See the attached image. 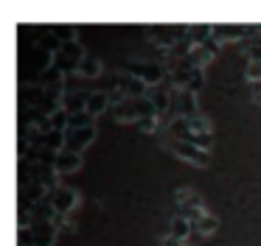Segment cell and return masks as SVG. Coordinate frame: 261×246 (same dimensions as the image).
<instances>
[{
  "label": "cell",
  "mask_w": 261,
  "mask_h": 246,
  "mask_svg": "<svg viewBox=\"0 0 261 246\" xmlns=\"http://www.w3.org/2000/svg\"><path fill=\"white\" fill-rule=\"evenodd\" d=\"M113 117L121 123H138L143 117H158V112L149 98H124L121 104H113Z\"/></svg>",
  "instance_id": "obj_1"
},
{
  "label": "cell",
  "mask_w": 261,
  "mask_h": 246,
  "mask_svg": "<svg viewBox=\"0 0 261 246\" xmlns=\"http://www.w3.org/2000/svg\"><path fill=\"white\" fill-rule=\"evenodd\" d=\"M85 56H87L85 48H82L76 39H73V42H62V48H59L57 56H54V67H57L62 76H76Z\"/></svg>",
  "instance_id": "obj_2"
},
{
  "label": "cell",
  "mask_w": 261,
  "mask_h": 246,
  "mask_svg": "<svg viewBox=\"0 0 261 246\" xmlns=\"http://www.w3.org/2000/svg\"><path fill=\"white\" fill-rule=\"evenodd\" d=\"M174 201L180 204V216H186L191 224H197L199 218L205 216V204H202V199H199L197 190H191V188H180V190L174 193Z\"/></svg>",
  "instance_id": "obj_3"
},
{
  "label": "cell",
  "mask_w": 261,
  "mask_h": 246,
  "mask_svg": "<svg viewBox=\"0 0 261 246\" xmlns=\"http://www.w3.org/2000/svg\"><path fill=\"white\" fill-rule=\"evenodd\" d=\"M199 115V106H197V93H191V89H174L171 93V112L169 117L174 120V117H197Z\"/></svg>",
  "instance_id": "obj_4"
},
{
  "label": "cell",
  "mask_w": 261,
  "mask_h": 246,
  "mask_svg": "<svg viewBox=\"0 0 261 246\" xmlns=\"http://www.w3.org/2000/svg\"><path fill=\"white\" fill-rule=\"evenodd\" d=\"M126 73L138 76L141 81H146L149 87H158V84H163V78H169V70H166L163 65H158V62H129V65H126Z\"/></svg>",
  "instance_id": "obj_5"
},
{
  "label": "cell",
  "mask_w": 261,
  "mask_h": 246,
  "mask_svg": "<svg viewBox=\"0 0 261 246\" xmlns=\"http://www.w3.org/2000/svg\"><path fill=\"white\" fill-rule=\"evenodd\" d=\"M171 93H174V87L171 84H158V87H149L146 98L154 104V112H158V117H166V120L171 123L169 112H171Z\"/></svg>",
  "instance_id": "obj_6"
},
{
  "label": "cell",
  "mask_w": 261,
  "mask_h": 246,
  "mask_svg": "<svg viewBox=\"0 0 261 246\" xmlns=\"http://www.w3.org/2000/svg\"><path fill=\"white\" fill-rule=\"evenodd\" d=\"M169 148L174 151L180 160H186V162H191V165H208L211 162V154L208 151H202L199 145H194V143H180V140H169Z\"/></svg>",
  "instance_id": "obj_7"
},
{
  "label": "cell",
  "mask_w": 261,
  "mask_h": 246,
  "mask_svg": "<svg viewBox=\"0 0 261 246\" xmlns=\"http://www.w3.org/2000/svg\"><path fill=\"white\" fill-rule=\"evenodd\" d=\"M93 137H96V123H93V126H85V129H68V132H65V148L73 151V154H82V151L93 143Z\"/></svg>",
  "instance_id": "obj_8"
},
{
  "label": "cell",
  "mask_w": 261,
  "mask_h": 246,
  "mask_svg": "<svg viewBox=\"0 0 261 246\" xmlns=\"http://www.w3.org/2000/svg\"><path fill=\"white\" fill-rule=\"evenodd\" d=\"M51 204H54V210L59 212V216H68L70 210L76 207V201H79V190L76 188H65V184H59L57 190H54L51 196Z\"/></svg>",
  "instance_id": "obj_9"
},
{
  "label": "cell",
  "mask_w": 261,
  "mask_h": 246,
  "mask_svg": "<svg viewBox=\"0 0 261 246\" xmlns=\"http://www.w3.org/2000/svg\"><path fill=\"white\" fill-rule=\"evenodd\" d=\"M115 89H121L126 98H146L149 84L141 81L138 76H132V73H121V76L115 78Z\"/></svg>",
  "instance_id": "obj_10"
},
{
  "label": "cell",
  "mask_w": 261,
  "mask_h": 246,
  "mask_svg": "<svg viewBox=\"0 0 261 246\" xmlns=\"http://www.w3.org/2000/svg\"><path fill=\"white\" fill-rule=\"evenodd\" d=\"M54 171L62 176V173H73V171H79L82 168V154H73V151H68V148H62V151H57L54 154Z\"/></svg>",
  "instance_id": "obj_11"
},
{
  "label": "cell",
  "mask_w": 261,
  "mask_h": 246,
  "mask_svg": "<svg viewBox=\"0 0 261 246\" xmlns=\"http://www.w3.org/2000/svg\"><path fill=\"white\" fill-rule=\"evenodd\" d=\"M110 109V93H104V89H96V93H87V112H90L93 117L101 115V112Z\"/></svg>",
  "instance_id": "obj_12"
},
{
  "label": "cell",
  "mask_w": 261,
  "mask_h": 246,
  "mask_svg": "<svg viewBox=\"0 0 261 246\" xmlns=\"http://www.w3.org/2000/svg\"><path fill=\"white\" fill-rule=\"evenodd\" d=\"M34 240H37V246H54L57 243V227H54V221L34 224Z\"/></svg>",
  "instance_id": "obj_13"
},
{
  "label": "cell",
  "mask_w": 261,
  "mask_h": 246,
  "mask_svg": "<svg viewBox=\"0 0 261 246\" xmlns=\"http://www.w3.org/2000/svg\"><path fill=\"white\" fill-rule=\"evenodd\" d=\"M244 34H247L244 22H236V25H214V39H219V42H230V39H239Z\"/></svg>",
  "instance_id": "obj_14"
},
{
  "label": "cell",
  "mask_w": 261,
  "mask_h": 246,
  "mask_svg": "<svg viewBox=\"0 0 261 246\" xmlns=\"http://www.w3.org/2000/svg\"><path fill=\"white\" fill-rule=\"evenodd\" d=\"M211 59H214V53H211L205 45H194L191 53L186 56V65H188V67H197V70H202V67L208 65Z\"/></svg>",
  "instance_id": "obj_15"
},
{
  "label": "cell",
  "mask_w": 261,
  "mask_h": 246,
  "mask_svg": "<svg viewBox=\"0 0 261 246\" xmlns=\"http://www.w3.org/2000/svg\"><path fill=\"white\" fill-rule=\"evenodd\" d=\"M76 76H79V78H90V81H93V78H98V76H101V59H98V56H85Z\"/></svg>",
  "instance_id": "obj_16"
},
{
  "label": "cell",
  "mask_w": 261,
  "mask_h": 246,
  "mask_svg": "<svg viewBox=\"0 0 261 246\" xmlns=\"http://www.w3.org/2000/svg\"><path fill=\"white\" fill-rule=\"evenodd\" d=\"M169 235H174V238L186 240L188 235H194V224L188 221L186 216H180V212H177V216L171 218V232H169Z\"/></svg>",
  "instance_id": "obj_17"
},
{
  "label": "cell",
  "mask_w": 261,
  "mask_h": 246,
  "mask_svg": "<svg viewBox=\"0 0 261 246\" xmlns=\"http://www.w3.org/2000/svg\"><path fill=\"white\" fill-rule=\"evenodd\" d=\"M216 229H219V221H216V216H211V212H205V216L194 224V232H199V235H211V232H216Z\"/></svg>",
  "instance_id": "obj_18"
},
{
  "label": "cell",
  "mask_w": 261,
  "mask_h": 246,
  "mask_svg": "<svg viewBox=\"0 0 261 246\" xmlns=\"http://www.w3.org/2000/svg\"><path fill=\"white\" fill-rule=\"evenodd\" d=\"M188 129H191L194 134H214V126H211V120L205 115L188 117Z\"/></svg>",
  "instance_id": "obj_19"
},
{
  "label": "cell",
  "mask_w": 261,
  "mask_h": 246,
  "mask_svg": "<svg viewBox=\"0 0 261 246\" xmlns=\"http://www.w3.org/2000/svg\"><path fill=\"white\" fill-rule=\"evenodd\" d=\"M85 126H93V115H90V112H79V115H70L68 129H85Z\"/></svg>",
  "instance_id": "obj_20"
},
{
  "label": "cell",
  "mask_w": 261,
  "mask_h": 246,
  "mask_svg": "<svg viewBox=\"0 0 261 246\" xmlns=\"http://www.w3.org/2000/svg\"><path fill=\"white\" fill-rule=\"evenodd\" d=\"M17 246H37L34 240V227H23L17 232Z\"/></svg>",
  "instance_id": "obj_21"
},
{
  "label": "cell",
  "mask_w": 261,
  "mask_h": 246,
  "mask_svg": "<svg viewBox=\"0 0 261 246\" xmlns=\"http://www.w3.org/2000/svg\"><path fill=\"white\" fill-rule=\"evenodd\" d=\"M244 76H247V81H261V62H247V70H244Z\"/></svg>",
  "instance_id": "obj_22"
},
{
  "label": "cell",
  "mask_w": 261,
  "mask_h": 246,
  "mask_svg": "<svg viewBox=\"0 0 261 246\" xmlns=\"http://www.w3.org/2000/svg\"><path fill=\"white\" fill-rule=\"evenodd\" d=\"M135 126L141 129V132H149V134H152V132H158V117H143V120H138Z\"/></svg>",
  "instance_id": "obj_23"
},
{
  "label": "cell",
  "mask_w": 261,
  "mask_h": 246,
  "mask_svg": "<svg viewBox=\"0 0 261 246\" xmlns=\"http://www.w3.org/2000/svg\"><path fill=\"white\" fill-rule=\"evenodd\" d=\"M247 62H261V39L250 42V48H247Z\"/></svg>",
  "instance_id": "obj_24"
},
{
  "label": "cell",
  "mask_w": 261,
  "mask_h": 246,
  "mask_svg": "<svg viewBox=\"0 0 261 246\" xmlns=\"http://www.w3.org/2000/svg\"><path fill=\"white\" fill-rule=\"evenodd\" d=\"M160 246H186V243H182L180 238H174V235H166V238L160 240Z\"/></svg>",
  "instance_id": "obj_25"
}]
</instances>
